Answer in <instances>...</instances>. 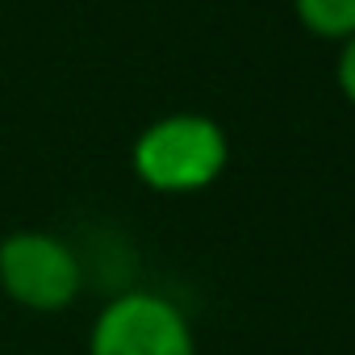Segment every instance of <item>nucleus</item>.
<instances>
[{"instance_id":"nucleus-1","label":"nucleus","mask_w":355,"mask_h":355,"mask_svg":"<svg viewBox=\"0 0 355 355\" xmlns=\"http://www.w3.org/2000/svg\"><path fill=\"white\" fill-rule=\"evenodd\" d=\"M130 167L159 197H193L230 167V134L209 113H163L138 130Z\"/></svg>"},{"instance_id":"nucleus-2","label":"nucleus","mask_w":355,"mask_h":355,"mask_svg":"<svg viewBox=\"0 0 355 355\" xmlns=\"http://www.w3.org/2000/svg\"><path fill=\"white\" fill-rule=\"evenodd\" d=\"M84 288L76 247L51 230H13L0 239V293L30 313H63Z\"/></svg>"},{"instance_id":"nucleus-3","label":"nucleus","mask_w":355,"mask_h":355,"mask_svg":"<svg viewBox=\"0 0 355 355\" xmlns=\"http://www.w3.org/2000/svg\"><path fill=\"white\" fill-rule=\"evenodd\" d=\"M88 355H197V330L171 297L125 288L92 318Z\"/></svg>"},{"instance_id":"nucleus-4","label":"nucleus","mask_w":355,"mask_h":355,"mask_svg":"<svg viewBox=\"0 0 355 355\" xmlns=\"http://www.w3.org/2000/svg\"><path fill=\"white\" fill-rule=\"evenodd\" d=\"M293 17L305 34L343 46L355 38V0H293Z\"/></svg>"},{"instance_id":"nucleus-5","label":"nucleus","mask_w":355,"mask_h":355,"mask_svg":"<svg viewBox=\"0 0 355 355\" xmlns=\"http://www.w3.org/2000/svg\"><path fill=\"white\" fill-rule=\"evenodd\" d=\"M334 84L343 92V101L355 109V38H347L338 46V59H334Z\"/></svg>"}]
</instances>
